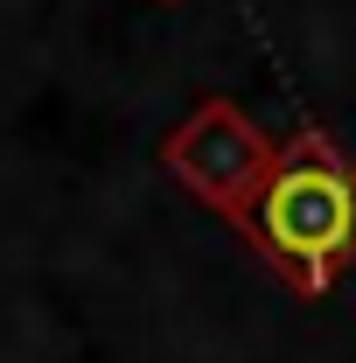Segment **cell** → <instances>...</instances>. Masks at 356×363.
Here are the masks:
<instances>
[{
  "label": "cell",
  "mask_w": 356,
  "mask_h": 363,
  "mask_svg": "<svg viewBox=\"0 0 356 363\" xmlns=\"http://www.w3.org/2000/svg\"><path fill=\"white\" fill-rule=\"evenodd\" d=\"M168 7H175V0H168Z\"/></svg>",
  "instance_id": "3"
},
{
  "label": "cell",
  "mask_w": 356,
  "mask_h": 363,
  "mask_svg": "<svg viewBox=\"0 0 356 363\" xmlns=\"http://www.w3.org/2000/svg\"><path fill=\"white\" fill-rule=\"evenodd\" d=\"M238 230L301 301H321L356 266V161L321 126H301Z\"/></svg>",
  "instance_id": "1"
},
{
  "label": "cell",
  "mask_w": 356,
  "mask_h": 363,
  "mask_svg": "<svg viewBox=\"0 0 356 363\" xmlns=\"http://www.w3.org/2000/svg\"><path fill=\"white\" fill-rule=\"evenodd\" d=\"M272 161H279V147H272V140L259 133V119H252L245 105H230V98H203L175 133L161 140V168H168L203 210H217L223 224H245V217H252Z\"/></svg>",
  "instance_id": "2"
}]
</instances>
